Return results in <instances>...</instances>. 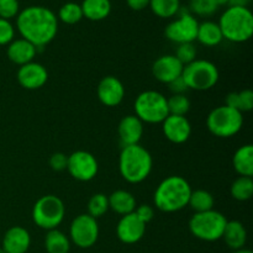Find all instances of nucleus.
Masks as SVG:
<instances>
[{
	"label": "nucleus",
	"instance_id": "obj_42",
	"mask_svg": "<svg viewBox=\"0 0 253 253\" xmlns=\"http://www.w3.org/2000/svg\"><path fill=\"white\" fill-rule=\"evenodd\" d=\"M251 0H230L229 6H247Z\"/></svg>",
	"mask_w": 253,
	"mask_h": 253
},
{
	"label": "nucleus",
	"instance_id": "obj_43",
	"mask_svg": "<svg viewBox=\"0 0 253 253\" xmlns=\"http://www.w3.org/2000/svg\"><path fill=\"white\" fill-rule=\"evenodd\" d=\"M230 0H215V2L217 4V6H222V5H229Z\"/></svg>",
	"mask_w": 253,
	"mask_h": 253
},
{
	"label": "nucleus",
	"instance_id": "obj_23",
	"mask_svg": "<svg viewBox=\"0 0 253 253\" xmlns=\"http://www.w3.org/2000/svg\"><path fill=\"white\" fill-rule=\"evenodd\" d=\"M83 17L90 21H101L111 12L110 0H83L81 4Z\"/></svg>",
	"mask_w": 253,
	"mask_h": 253
},
{
	"label": "nucleus",
	"instance_id": "obj_5",
	"mask_svg": "<svg viewBox=\"0 0 253 253\" xmlns=\"http://www.w3.org/2000/svg\"><path fill=\"white\" fill-rule=\"evenodd\" d=\"M229 220L217 210L195 212L189 220V231L197 239L214 242L222 239V234Z\"/></svg>",
	"mask_w": 253,
	"mask_h": 253
},
{
	"label": "nucleus",
	"instance_id": "obj_7",
	"mask_svg": "<svg viewBox=\"0 0 253 253\" xmlns=\"http://www.w3.org/2000/svg\"><path fill=\"white\" fill-rule=\"evenodd\" d=\"M183 81L188 89L205 91L214 88L220 78L217 67L208 59H195L183 68Z\"/></svg>",
	"mask_w": 253,
	"mask_h": 253
},
{
	"label": "nucleus",
	"instance_id": "obj_31",
	"mask_svg": "<svg viewBox=\"0 0 253 253\" xmlns=\"http://www.w3.org/2000/svg\"><path fill=\"white\" fill-rule=\"evenodd\" d=\"M169 115L185 116L190 110V100L185 94H173L167 99Z\"/></svg>",
	"mask_w": 253,
	"mask_h": 253
},
{
	"label": "nucleus",
	"instance_id": "obj_12",
	"mask_svg": "<svg viewBox=\"0 0 253 253\" xmlns=\"http://www.w3.org/2000/svg\"><path fill=\"white\" fill-rule=\"evenodd\" d=\"M67 170L74 179L79 182H89L96 177L99 165L96 158L88 151H76L68 156Z\"/></svg>",
	"mask_w": 253,
	"mask_h": 253
},
{
	"label": "nucleus",
	"instance_id": "obj_29",
	"mask_svg": "<svg viewBox=\"0 0 253 253\" xmlns=\"http://www.w3.org/2000/svg\"><path fill=\"white\" fill-rule=\"evenodd\" d=\"M231 197L239 202H247L253 195V179L250 177H239L230 188Z\"/></svg>",
	"mask_w": 253,
	"mask_h": 253
},
{
	"label": "nucleus",
	"instance_id": "obj_20",
	"mask_svg": "<svg viewBox=\"0 0 253 253\" xmlns=\"http://www.w3.org/2000/svg\"><path fill=\"white\" fill-rule=\"evenodd\" d=\"M37 48L24 39L12 40L6 47V56L12 63L17 66H24L34 61L37 54Z\"/></svg>",
	"mask_w": 253,
	"mask_h": 253
},
{
	"label": "nucleus",
	"instance_id": "obj_28",
	"mask_svg": "<svg viewBox=\"0 0 253 253\" xmlns=\"http://www.w3.org/2000/svg\"><path fill=\"white\" fill-rule=\"evenodd\" d=\"M153 14L161 19H170L175 16L180 10V0H150Z\"/></svg>",
	"mask_w": 253,
	"mask_h": 253
},
{
	"label": "nucleus",
	"instance_id": "obj_35",
	"mask_svg": "<svg viewBox=\"0 0 253 253\" xmlns=\"http://www.w3.org/2000/svg\"><path fill=\"white\" fill-rule=\"evenodd\" d=\"M20 12L19 0H0V17L5 20H11L16 17Z\"/></svg>",
	"mask_w": 253,
	"mask_h": 253
},
{
	"label": "nucleus",
	"instance_id": "obj_4",
	"mask_svg": "<svg viewBox=\"0 0 253 253\" xmlns=\"http://www.w3.org/2000/svg\"><path fill=\"white\" fill-rule=\"evenodd\" d=\"M217 24L222 37L234 43L249 41L253 35V15L247 6H229Z\"/></svg>",
	"mask_w": 253,
	"mask_h": 253
},
{
	"label": "nucleus",
	"instance_id": "obj_13",
	"mask_svg": "<svg viewBox=\"0 0 253 253\" xmlns=\"http://www.w3.org/2000/svg\"><path fill=\"white\" fill-rule=\"evenodd\" d=\"M16 78L22 88L27 90H36L47 83L48 72L41 63L32 61L24 66H20V68L17 69Z\"/></svg>",
	"mask_w": 253,
	"mask_h": 253
},
{
	"label": "nucleus",
	"instance_id": "obj_44",
	"mask_svg": "<svg viewBox=\"0 0 253 253\" xmlns=\"http://www.w3.org/2000/svg\"><path fill=\"white\" fill-rule=\"evenodd\" d=\"M232 253H252V251H250V250H246V249H240V250H236V251H234Z\"/></svg>",
	"mask_w": 253,
	"mask_h": 253
},
{
	"label": "nucleus",
	"instance_id": "obj_40",
	"mask_svg": "<svg viewBox=\"0 0 253 253\" xmlns=\"http://www.w3.org/2000/svg\"><path fill=\"white\" fill-rule=\"evenodd\" d=\"M168 86H169V90L172 91L173 94H184L185 91L188 90L187 84L183 81L182 77H179V78H177L175 81H173L172 83L168 84Z\"/></svg>",
	"mask_w": 253,
	"mask_h": 253
},
{
	"label": "nucleus",
	"instance_id": "obj_8",
	"mask_svg": "<svg viewBox=\"0 0 253 253\" xmlns=\"http://www.w3.org/2000/svg\"><path fill=\"white\" fill-rule=\"evenodd\" d=\"M66 207L61 198L56 195H43L32 208V220L42 230H54L63 222Z\"/></svg>",
	"mask_w": 253,
	"mask_h": 253
},
{
	"label": "nucleus",
	"instance_id": "obj_33",
	"mask_svg": "<svg viewBox=\"0 0 253 253\" xmlns=\"http://www.w3.org/2000/svg\"><path fill=\"white\" fill-rule=\"evenodd\" d=\"M219 6L215 0H190L189 11L193 15L202 17H209L217 11Z\"/></svg>",
	"mask_w": 253,
	"mask_h": 253
},
{
	"label": "nucleus",
	"instance_id": "obj_11",
	"mask_svg": "<svg viewBox=\"0 0 253 253\" xmlns=\"http://www.w3.org/2000/svg\"><path fill=\"white\" fill-rule=\"evenodd\" d=\"M98 220L88 214L76 216L69 226V240L79 249H90L99 239Z\"/></svg>",
	"mask_w": 253,
	"mask_h": 253
},
{
	"label": "nucleus",
	"instance_id": "obj_2",
	"mask_svg": "<svg viewBox=\"0 0 253 253\" xmlns=\"http://www.w3.org/2000/svg\"><path fill=\"white\" fill-rule=\"evenodd\" d=\"M193 189L180 175H169L158 184L153 194V203L163 212H177L188 207Z\"/></svg>",
	"mask_w": 253,
	"mask_h": 253
},
{
	"label": "nucleus",
	"instance_id": "obj_14",
	"mask_svg": "<svg viewBox=\"0 0 253 253\" xmlns=\"http://www.w3.org/2000/svg\"><path fill=\"white\" fill-rule=\"evenodd\" d=\"M96 94L103 105L115 108L120 105L125 98V86L116 77L106 76L99 82Z\"/></svg>",
	"mask_w": 253,
	"mask_h": 253
},
{
	"label": "nucleus",
	"instance_id": "obj_41",
	"mask_svg": "<svg viewBox=\"0 0 253 253\" xmlns=\"http://www.w3.org/2000/svg\"><path fill=\"white\" fill-rule=\"evenodd\" d=\"M126 4L131 10L135 11H141V10L146 9L150 5V0H126Z\"/></svg>",
	"mask_w": 253,
	"mask_h": 253
},
{
	"label": "nucleus",
	"instance_id": "obj_9",
	"mask_svg": "<svg viewBox=\"0 0 253 253\" xmlns=\"http://www.w3.org/2000/svg\"><path fill=\"white\" fill-rule=\"evenodd\" d=\"M133 108L135 115L146 124H162L169 115L167 98L156 90H145L138 94Z\"/></svg>",
	"mask_w": 253,
	"mask_h": 253
},
{
	"label": "nucleus",
	"instance_id": "obj_39",
	"mask_svg": "<svg viewBox=\"0 0 253 253\" xmlns=\"http://www.w3.org/2000/svg\"><path fill=\"white\" fill-rule=\"evenodd\" d=\"M133 212H135L136 216H137L141 221L145 222V224L150 222L151 220L153 219V216H155V210H153V208L151 207V205L147 204H142L140 205V207H136L135 211Z\"/></svg>",
	"mask_w": 253,
	"mask_h": 253
},
{
	"label": "nucleus",
	"instance_id": "obj_24",
	"mask_svg": "<svg viewBox=\"0 0 253 253\" xmlns=\"http://www.w3.org/2000/svg\"><path fill=\"white\" fill-rule=\"evenodd\" d=\"M234 168L240 177H253V146L244 145L235 152Z\"/></svg>",
	"mask_w": 253,
	"mask_h": 253
},
{
	"label": "nucleus",
	"instance_id": "obj_6",
	"mask_svg": "<svg viewBox=\"0 0 253 253\" xmlns=\"http://www.w3.org/2000/svg\"><path fill=\"white\" fill-rule=\"evenodd\" d=\"M207 126L208 130L216 137H232L244 126V114L227 105L217 106L208 115Z\"/></svg>",
	"mask_w": 253,
	"mask_h": 253
},
{
	"label": "nucleus",
	"instance_id": "obj_45",
	"mask_svg": "<svg viewBox=\"0 0 253 253\" xmlns=\"http://www.w3.org/2000/svg\"><path fill=\"white\" fill-rule=\"evenodd\" d=\"M0 253H5V252H4V250H2L1 247H0Z\"/></svg>",
	"mask_w": 253,
	"mask_h": 253
},
{
	"label": "nucleus",
	"instance_id": "obj_1",
	"mask_svg": "<svg viewBox=\"0 0 253 253\" xmlns=\"http://www.w3.org/2000/svg\"><path fill=\"white\" fill-rule=\"evenodd\" d=\"M16 29L21 39L31 42L39 51L56 37L58 19L48 7L32 5L19 12L16 16Z\"/></svg>",
	"mask_w": 253,
	"mask_h": 253
},
{
	"label": "nucleus",
	"instance_id": "obj_21",
	"mask_svg": "<svg viewBox=\"0 0 253 253\" xmlns=\"http://www.w3.org/2000/svg\"><path fill=\"white\" fill-rule=\"evenodd\" d=\"M222 239H224L227 247L231 249L232 251L244 249L247 241V231L244 224L237 221V220L227 221L224 234H222Z\"/></svg>",
	"mask_w": 253,
	"mask_h": 253
},
{
	"label": "nucleus",
	"instance_id": "obj_38",
	"mask_svg": "<svg viewBox=\"0 0 253 253\" xmlns=\"http://www.w3.org/2000/svg\"><path fill=\"white\" fill-rule=\"evenodd\" d=\"M67 162H68V156L62 152H56L49 158V166L56 172H62L67 169Z\"/></svg>",
	"mask_w": 253,
	"mask_h": 253
},
{
	"label": "nucleus",
	"instance_id": "obj_27",
	"mask_svg": "<svg viewBox=\"0 0 253 253\" xmlns=\"http://www.w3.org/2000/svg\"><path fill=\"white\" fill-rule=\"evenodd\" d=\"M215 200L210 192L204 189L193 190L189 198V205L195 212H204L214 209Z\"/></svg>",
	"mask_w": 253,
	"mask_h": 253
},
{
	"label": "nucleus",
	"instance_id": "obj_19",
	"mask_svg": "<svg viewBox=\"0 0 253 253\" xmlns=\"http://www.w3.org/2000/svg\"><path fill=\"white\" fill-rule=\"evenodd\" d=\"M118 132L123 147L138 145L143 136V123L136 115H126L119 123Z\"/></svg>",
	"mask_w": 253,
	"mask_h": 253
},
{
	"label": "nucleus",
	"instance_id": "obj_34",
	"mask_svg": "<svg viewBox=\"0 0 253 253\" xmlns=\"http://www.w3.org/2000/svg\"><path fill=\"white\" fill-rule=\"evenodd\" d=\"M174 56L179 59L183 66H187V64L192 63L193 61L197 59V48L193 43L178 44Z\"/></svg>",
	"mask_w": 253,
	"mask_h": 253
},
{
	"label": "nucleus",
	"instance_id": "obj_25",
	"mask_svg": "<svg viewBox=\"0 0 253 253\" xmlns=\"http://www.w3.org/2000/svg\"><path fill=\"white\" fill-rule=\"evenodd\" d=\"M197 40L204 46L215 47L221 43L224 37H222L219 24L208 20V21L199 24V26H198Z\"/></svg>",
	"mask_w": 253,
	"mask_h": 253
},
{
	"label": "nucleus",
	"instance_id": "obj_30",
	"mask_svg": "<svg viewBox=\"0 0 253 253\" xmlns=\"http://www.w3.org/2000/svg\"><path fill=\"white\" fill-rule=\"evenodd\" d=\"M57 19H58V21H62L63 24L67 25L78 24L83 19V11H82L81 4H77V2L73 1L63 4L59 9Z\"/></svg>",
	"mask_w": 253,
	"mask_h": 253
},
{
	"label": "nucleus",
	"instance_id": "obj_10",
	"mask_svg": "<svg viewBox=\"0 0 253 253\" xmlns=\"http://www.w3.org/2000/svg\"><path fill=\"white\" fill-rule=\"evenodd\" d=\"M178 17L166 26L165 35L170 42L177 44L193 43L197 40L198 22L197 17L189 10H182L180 7Z\"/></svg>",
	"mask_w": 253,
	"mask_h": 253
},
{
	"label": "nucleus",
	"instance_id": "obj_26",
	"mask_svg": "<svg viewBox=\"0 0 253 253\" xmlns=\"http://www.w3.org/2000/svg\"><path fill=\"white\" fill-rule=\"evenodd\" d=\"M44 249L47 253H69L71 240L58 229L49 230L44 237Z\"/></svg>",
	"mask_w": 253,
	"mask_h": 253
},
{
	"label": "nucleus",
	"instance_id": "obj_37",
	"mask_svg": "<svg viewBox=\"0 0 253 253\" xmlns=\"http://www.w3.org/2000/svg\"><path fill=\"white\" fill-rule=\"evenodd\" d=\"M253 108V91L250 89L239 91V110L242 114L251 111Z\"/></svg>",
	"mask_w": 253,
	"mask_h": 253
},
{
	"label": "nucleus",
	"instance_id": "obj_15",
	"mask_svg": "<svg viewBox=\"0 0 253 253\" xmlns=\"http://www.w3.org/2000/svg\"><path fill=\"white\" fill-rule=\"evenodd\" d=\"M145 232L146 224L136 216L135 212L121 216L116 226L118 239L125 245L137 244L145 236Z\"/></svg>",
	"mask_w": 253,
	"mask_h": 253
},
{
	"label": "nucleus",
	"instance_id": "obj_16",
	"mask_svg": "<svg viewBox=\"0 0 253 253\" xmlns=\"http://www.w3.org/2000/svg\"><path fill=\"white\" fill-rule=\"evenodd\" d=\"M183 68L184 66L174 54H163L153 62L152 74L158 82L168 85L173 81L182 77Z\"/></svg>",
	"mask_w": 253,
	"mask_h": 253
},
{
	"label": "nucleus",
	"instance_id": "obj_22",
	"mask_svg": "<svg viewBox=\"0 0 253 253\" xmlns=\"http://www.w3.org/2000/svg\"><path fill=\"white\" fill-rule=\"evenodd\" d=\"M108 199L109 209H111L114 212L121 215V216L133 212L137 207L135 197L127 190H115L110 197H108Z\"/></svg>",
	"mask_w": 253,
	"mask_h": 253
},
{
	"label": "nucleus",
	"instance_id": "obj_3",
	"mask_svg": "<svg viewBox=\"0 0 253 253\" xmlns=\"http://www.w3.org/2000/svg\"><path fill=\"white\" fill-rule=\"evenodd\" d=\"M152 167V156L140 143L123 147L119 157V170L126 182L130 184L142 183L151 174Z\"/></svg>",
	"mask_w": 253,
	"mask_h": 253
},
{
	"label": "nucleus",
	"instance_id": "obj_32",
	"mask_svg": "<svg viewBox=\"0 0 253 253\" xmlns=\"http://www.w3.org/2000/svg\"><path fill=\"white\" fill-rule=\"evenodd\" d=\"M109 210V199L105 194L96 193L88 202V215L98 220L104 216Z\"/></svg>",
	"mask_w": 253,
	"mask_h": 253
},
{
	"label": "nucleus",
	"instance_id": "obj_36",
	"mask_svg": "<svg viewBox=\"0 0 253 253\" xmlns=\"http://www.w3.org/2000/svg\"><path fill=\"white\" fill-rule=\"evenodd\" d=\"M15 40V27L9 20L0 17V46H7Z\"/></svg>",
	"mask_w": 253,
	"mask_h": 253
},
{
	"label": "nucleus",
	"instance_id": "obj_18",
	"mask_svg": "<svg viewBox=\"0 0 253 253\" xmlns=\"http://www.w3.org/2000/svg\"><path fill=\"white\" fill-rule=\"evenodd\" d=\"M31 246L30 232L22 226H12L2 237L1 249L5 253H26Z\"/></svg>",
	"mask_w": 253,
	"mask_h": 253
},
{
	"label": "nucleus",
	"instance_id": "obj_17",
	"mask_svg": "<svg viewBox=\"0 0 253 253\" xmlns=\"http://www.w3.org/2000/svg\"><path fill=\"white\" fill-rule=\"evenodd\" d=\"M162 130L166 138L175 145L187 142L192 135V125L185 116L168 115L162 123Z\"/></svg>",
	"mask_w": 253,
	"mask_h": 253
}]
</instances>
